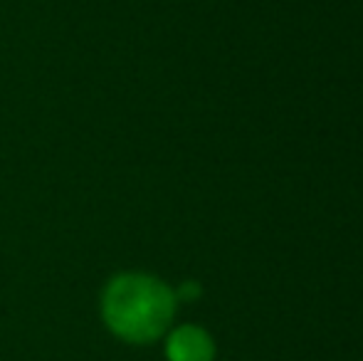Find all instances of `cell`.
Returning a JSON list of instances; mask_svg holds the SVG:
<instances>
[{
    "label": "cell",
    "mask_w": 363,
    "mask_h": 361,
    "mask_svg": "<svg viewBox=\"0 0 363 361\" xmlns=\"http://www.w3.org/2000/svg\"><path fill=\"white\" fill-rule=\"evenodd\" d=\"M183 294H186V297H193V294H198V287L196 284H186V287H183Z\"/></svg>",
    "instance_id": "obj_3"
},
{
    "label": "cell",
    "mask_w": 363,
    "mask_h": 361,
    "mask_svg": "<svg viewBox=\"0 0 363 361\" xmlns=\"http://www.w3.org/2000/svg\"><path fill=\"white\" fill-rule=\"evenodd\" d=\"M166 352L171 361H213L216 357L213 339L198 327H181L173 332Z\"/></svg>",
    "instance_id": "obj_2"
},
{
    "label": "cell",
    "mask_w": 363,
    "mask_h": 361,
    "mask_svg": "<svg viewBox=\"0 0 363 361\" xmlns=\"http://www.w3.org/2000/svg\"><path fill=\"white\" fill-rule=\"evenodd\" d=\"M176 299L158 279L146 274L116 277L104 292V319L126 342H153L171 324Z\"/></svg>",
    "instance_id": "obj_1"
}]
</instances>
